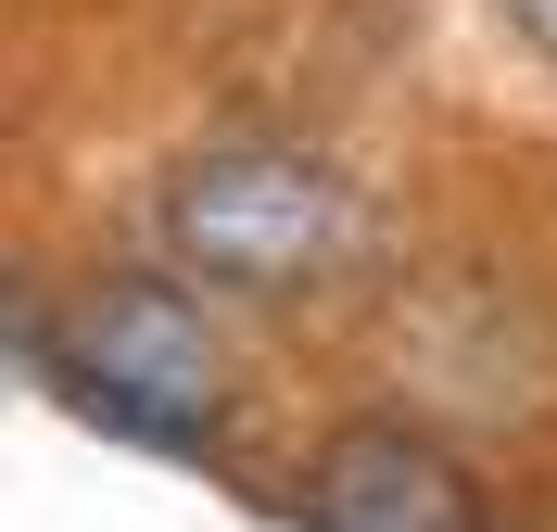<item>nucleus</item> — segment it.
<instances>
[{
    "instance_id": "obj_1",
    "label": "nucleus",
    "mask_w": 557,
    "mask_h": 532,
    "mask_svg": "<svg viewBox=\"0 0 557 532\" xmlns=\"http://www.w3.org/2000/svg\"><path fill=\"white\" fill-rule=\"evenodd\" d=\"M26 368L64 393L89 431L114 444H152V457H215V431H228V368H215L203 318H190V292L177 280H102L76 305V330H51L26 305Z\"/></svg>"
},
{
    "instance_id": "obj_2",
    "label": "nucleus",
    "mask_w": 557,
    "mask_h": 532,
    "mask_svg": "<svg viewBox=\"0 0 557 532\" xmlns=\"http://www.w3.org/2000/svg\"><path fill=\"white\" fill-rule=\"evenodd\" d=\"M152 242L203 292H317L355 253V190L292 140H215L190 165H165Z\"/></svg>"
},
{
    "instance_id": "obj_3",
    "label": "nucleus",
    "mask_w": 557,
    "mask_h": 532,
    "mask_svg": "<svg viewBox=\"0 0 557 532\" xmlns=\"http://www.w3.org/2000/svg\"><path fill=\"white\" fill-rule=\"evenodd\" d=\"M305 532H494L482 482L431 444V431H343L330 457L305 469Z\"/></svg>"
},
{
    "instance_id": "obj_4",
    "label": "nucleus",
    "mask_w": 557,
    "mask_h": 532,
    "mask_svg": "<svg viewBox=\"0 0 557 532\" xmlns=\"http://www.w3.org/2000/svg\"><path fill=\"white\" fill-rule=\"evenodd\" d=\"M494 13H507V38H520L532 64H557V0H494Z\"/></svg>"
}]
</instances>
